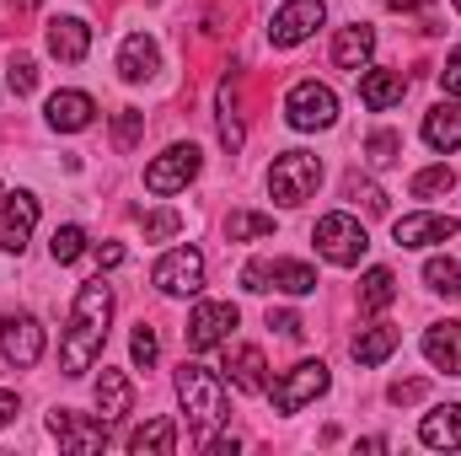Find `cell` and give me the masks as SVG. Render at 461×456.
I'll list each match as a JSON object with an SVG mask.
<instances>
[{"mask_svg": "<svg viewBox=\"0 0 461 456\" xmlns=\"http://www.w3.org/2000/svg\"><path fill=\"white\" fill-rule=\"evenodd\" d=\"M49 435L76 456H92V451L108 446V424H103V419H81V414H70V408H54V414H49Z\"/></svg>", "mask_w": 461, "mask_h": 456, "instance_id": "7c38bea8", "label": "cell"}, {"mask_svg": "<svg viewBox=\"0 0 461 456\" xmlns=\"http://www.w3.org/2000/svg\"><path fill=\"white\" fill-rule=\"evenodd\" d=\"M129 354H134V365H145V370H150V365H156V354H161L156 328H145V323H140V328H134V339H129Z\"/></svg>", "mask_w": 461, "mask_h": 456, "instance_id": "74e56055", "label": "cell"}, {"mask_svg": "<svg viewBox=\"0 0 461 456\" xmlns=\"http://www.w3.org/2000/svg\"><path fill=\"white\" fill-rule=\"evenodd\" d=\"M451 5H456V11H461V0H451Z\"/></svg>", "mask_w": 461, "mask_h": 456, "instance_id": "681fc988", "label": "cell"}, {"mask_svg": "<svg viewBox=\"0 0 461 456\" xmlns=\"http://www.w3.org/2000/svg\"><path fill=\"white\" fill-rule=\"evenodd\" d=\"M199 167H204V156H199L194 140H188V145H167V150L145 167V188H150V194H177V188H188V183L199 178Z\"/></svg>", "mask_w": 461, "mask_h": 456, "instance_id": "52a82bcc", "label": "cell"}, {"mask_svg": "<svg viewBox=\"0 0 461 456\" xmlns=\"http://www.w3.org/2000/svg\"><path fill=\"white\" fill-rule=\"evenodd\" d=\"M129 451L134 456H172L177 451V424L172 419H150L129 435Z\"/></svg>", "mask_w": 461, "mask_h": 456, "instance_id": "484cf974", "label": "cell"}, {"mask_svg": "<svg viewBox=\"0 0 461 456\" xmlns=\"http://www.w3.org/2000/svg\"><path fill=\"white\" fill-rule=\"evenodd\" d=\"M129 408H134L129 376H123V370H103V376H97V419H103V424H118Z\"/></svg>", "mask_w": 461, "mask_h": 456, "instance_id": "cb8c5ba5", "label": "cell"}, {"mask_svg": "<svg viewBox=\"0 0 461 456\" xmlns=\"http://www.w3.org/2000/svg\"><path fill=\"white\" fill-rule=\"evenodd\" d=\"M424 285H429L435 296L451 301V296H461V269L451 263V258H429V263H424Z\"/></svg>", "mask_w": 461, "mask_h": 456, "instance_id": "f1b7e54d", "label": "cell"}, {"mask_svg": "<svg viewBox=\"0 0 461 456\" xmlns=\"http://www.w3.org/2000/svg\"><path fill=\"white\" fill-rule=\"evenodd\" d=\"M381 5H386V11H429L435 0H381Z\"/></svg>", "mask_w": 461, "mask_h": 456, "instance_id": "f6af8a7d", "label": "cell"}, {"mask_svg": "<svg viewBox=\"0 0 461 456\" xmlns=\"http://www.w3.org/2000/svg\"><path fill=\"white\" fill-rule=\"evenodd\" d=\"M312 242H317V252H322L328 263H339V269H354V263L370 252V236H365V226H359L354 215H344V210L322 215V221H317V231H312Z\"/></svg>", "mask_w": 461, "mask_h": 456, "instance_id": "277c9868", "label": "cell"}, {"mask_svg": "<svg viewBox=\"0 0 461 456\" xmlns=\"http://www.w3.org/2000/svg\"><path fill=\"white\" fill-rule=\"evenodd\" d=\"M156 65H161L156 43H150L145 32H129L123 49H118V76H123V81H145V76H156Z\"/></svg>", "mask_w": 461, "mask_h": 456, "instance_id": "d4e9b609", "label": "cell"}, {"mask_svg": "<svg viewBox=\"0 0 461 456\" xmlns=\"http://www.w3.org/2000/svg\"><path fill=\"white\" fill-rule=\"evenodd\" d=\"M419 441H424V446H435V451H461V403H446V408L424 414Z\"/></svg>", "mask_w": 461, "mask_h": 456, "instance_id": "7402d4cb", "label": "cell"}, {"mask_svg": "<svg viewBox=\"0 0 461 456\" xmlns=\"http://www.w3.org/2000/svg\"><path fill=\"white\" fill-rule=\"evenodd\" d=\"M0 354H5L11 370H32V365L43 360V328H38V317L11 312V317L0 323Z\"/></svg>", "mask_w": 461, "mask_h": 456, "instance_id": "8fae6325", "label": "cell"}, {"mask_svg": "<svg viewBox=\"0 0 461 456\" xmlns=\"http://www.w3.org/2000/svg\"><path fill=\"white\" fill-rule=\"evenodd\" d=\"M370 54H375V27H365V22H354L333 38V65L339 70H365Z\"/></svg>", "mask_w": 461, "mask_h": 456, "instance_id": "44dd1931", "label": "cell"}, {"mask_svg": "<svg viewBox=\"0 0 461 456\" xmlns=\"http://www.w3.org/2000/svg\"><path fill=\"white\" fill-rule=\"evenodd\" d=\"M440 87H446V97H461V49L446 54V70H440Z\"/></svg>", "mask_w": 461, "mask_h": 456, "instance_id": "ab89813d", "label": "cell"}, {"mask_svg": "<svg viewBox=\"0 0 461 456\" xmlns=\"http://www.w3.org/2000/svg\"><path fill=\"white\" fill-rule=\"evenodd\" d=\"M424 140H429V150H461V103H435L429 114H424Z\"/></svg>", "mask_w": 461, "mask_h": 456, "instance_id": "603a6c76", "label": "cell"}, {"mask_svg": "<svg viewBox=\"0 0 461 456\" xmlns=\"http://www.w3.org/2000/svg\"><path fill=\"white\" fill-rule=\"evenodd\" d=\"M285 118H290V129H333V118H339L333 87H322V81H295L290 97H285Z\"/></svg>", "mask_w": 461, "mask_h": 456, "instance_id": "8992f818", "label": "cell"}, {"mask_svg": "<svg viewBox=\"0 0 461 456\" xmlns=\"http://www.w3.org/2000/svg\"><path fill=\"white\" fill-rule=\"evenodd\" d=\"M108 323H113V285L97 274L76 290V306H70V328L59 339V370L65 376H86L92 360L103 354L108 343Z\"/></svg>", "mask_w": 461, "mask_h": 456, "instance_id": "6da1fadb", "label": "cell"}, {"mask_svg": "<svg viewBox=\"0 0 461 456\" xmlns=\"http://www.w3.org/2000/svg\"><path fill=\"white\" fill-rule=\"evenodd\" d=\"M241 285L247 290H285V296H312L317 290V269L312 263H295V258H258V263H247L241 269Z\"/></svg>", "mask_w": 461, "mask_h": 456, "instance_id": "5b68a950", "label": "cell"}, {"mask_svg": "<svg viewBox=\"0 0 461 456\" xmlns=\"http://www.w3.org/2000/svg\"><path fill=\"white\" fill-rule=\"evenodd\" d=\"M5 194H11V188H0V205H5Z\"/></svg>", "mask_w": 461, "mask_h": 456, "instance_id": "c3c4849f", "label": "cell"}, {"mask_svg": "<svg viewBox=\"0 0 461 456\" xmlns=\"http://www.w3.org/2000/svg\"><path fill=\"white\" fill-rule=\"evenodd\" d=\"M226 376L236 392H268V365H263V349L252 343H236L226 354Z\"/></svg>", "mask_w": 461, "mask_h": 456, "instance_id": "d6986e66", "label": "cell"}, {"mask_svg": "<svg viewBox=\"0 0 461 456\" xmlns=\"http://www.w3.org/2000/svg\"><path fill=\"white\" fill-rule=\"evenodd\" d=\"M397 150H402V134H392V129H375V134H370V145H365L370 167H392V161H397Z\"/></svg>", "mask_w": 461, "mask_h": 456, "instance_id": "8d00e7d4", "label": "cell"}, {"mask_svg": "<svg viewBox=\"0 0 461 456\" xmlns=\"http://www.w3.org/2000/svg\"><path fill=\"white\" fill-rule=\"evenodd\" d=\"M328 381H333V376H328V365H322V360H301L285 381H274V387H268L274 414H301L312 397H322V392H328Z\"/></svg>", "mask_w": 461, "mask_h": 456, "instance_id": "9c48e42d", "label": "cell"}, {"mask_svg": "<svg viewBox=\"0 0 461 456\" xmlns=\"http://www.w3.org/2000/svg\"><path fill=\"white\" fill-rule=\"evenodd\" d=\"M424 360L446 376H461V323H435L424 333Z\"/></svg>", "mask_w": 461, "mask_h": 456, "instance_id": "ffe728a7", "label": "cell"}, {"mask_svg": "<svg viewBox=\"0 0 461 456\" xmlns=\"http://www.w3.org/2000/svg\"><path fill=\"white\" fill-rule=\"evenodd\" d=\"M402 343V333L397 328H386V323H375V328H359V339L348 343V354L359 360V365H381L392 349Z\"/></svg>", "mask_w": 461, "mask_h": 456, "instance_id": "4316f807", "label": "cell"}, {"mask_svg": "<svg viewBox=\"0 0 461 456\" xmlns=\"http://www.w3.org/2000/svg\"><path fill=\"white\" fill-rule=\"evenodd\" d=\"M456 231H461L456 215L413 210V215H397V221H392V242H397V247H435V242H451Z\"/></svg>", "mask_w": 461, "mask_h": 456, "instance_id": "4fadbf2b", "label": "cell"}, {"mask_svg": "<svg viewBox=\"0 0 461 456\" xmlns=\"http://www.w3.org/2000/svg\"><path fill=\"white\" fill-rule=\"evenodd\" d=\"M230 328H236V306H230V301H199L194 317H188V349L204 354V349L226 343Z\"/></svg>", "mask_w": 461, "mask_h": 456, "instance_id": "5bb4252c", "label": "cell"}, {"mask_svg": "<svg viewBox=\"0 0 461 456\" xmlns=\"http://www.w3.org/2000/svg\"><path fill=\"white\" fill-rule=\"evenodd\" d=\"M43 114H49V129H59V134H81V129L97 118V103H92L86 92H54Z\"/></svg>", "mask_w": 461, "mask_h": 456, "instance_id": "e0dca14e", "label": "cell"}, {"mask_svg": "<svg viewBox=\"0 0 461 456\" xmlns=\"http://www.w3.org/2000/svg\"><path fill=\"white\" fill-rule=\"evenodd\" d=\"M11 5H16V11H32V5H38V0H11Z\"/></svg>", "mask_w": 461, "mask_h": 456, "instance_id": "7dc6e473", "label": "cell"}, {"mask_svg": "<svg viewBox=\"0 0 461 456\" xmlns=\"http://www.w3.org/2000/svg\"><path fill=\"white\" fill-rule=\"evenodd\" d=\"M140 231H145V242H167V236L183 231V215L177 210H150V215H140Z\"/></svg>", "mask_w": 461, "mask_h": 456, "instance_id": "836d02e7", "label": "cell"}, {"mask_svg": "<svg viewBox=\"0 0 461 456\" xmlns=\"http://www.w3.org/2000/svg\"><path fill=\"white\" fill-rule=\"evenodd\" d=\"M5 87H11L16 97H27V92L38 87V65H32L27 54H11V65H5Z\"/></svg>", "mask_w": 461, "mask_h": 456, "instance_id": "d590c367", "label": "cell"}, {"mask_svg": "<svg viewBox=\"0 0 461 456\" xmlns=\"http://www.w3.org/2000/svg\"><path fill=\"white\" fill-rule=\"evenodd\" d=\"M22 414V403H16V392H0V424H11Z\"/></svg>", "mask_w": 461, "mask_h": 456, "instance_id": "ee69618b", "label": "cell"}, {"mask_svg": "<svg viewBox=\"0 0 461 456\" xmlns=\"http://www.w3.org/2000/svg\"><path fill=\"white\" fill-rule=\"evenodd\" d=\"M402 92H408V76H402V70H365V76H359V103H365L370 114L397 108Z\"/></svg>", "mask_w": 461, "mask_h": 456, "instance_id": "ac0fdd59", "label": "cell"}, {"mask_svg": "<svg viewBox=\"0 0 461 456\" xmlns=\"http://www.w3.org/2000/svg\"><path fill=\"white\" fill-rule=\"evenodd\" d=\"M32 226H38V199L27 188L5 194V205H0V252H22Z\"/></svg>", "mask_w": 461, "mask_h": 456, "instance_id": "9a60e30c", "label": "cell"}, {"mask_svg": "<svg viewBox=\"0 0 461 456\" xmlns=\"http://www.w3.org/2000/svg\"><path fill=\"white\" fill-rule=\"evenodd\" d=\"M43 43H49V54H54L59 65H81L86 49H92V27H86L81 16H54L49 32H43Z\"/></svg>", "mask_w": 461, "mask_h": 456, "instance_id": "2e32d148", "label": "cell"}, {"mask_svg": "<svg viewBox=\"0 0 461 456\" xmlns=\"http://www.w3.org/2000/svg\"><path fill=\"white\" fill-rule=\"evenodd\" d=\"M140 134H145V114H140V108H118V118H113L118 150H134V145H140Z\"/></svg>", "mask_w": 461, "mask_h": 456, "instance_id": "e575fe53", "label": "cell"}, {"mask_svg": "<svg viewBox=\"0 0 461 456\" xmlns=\"http://www.w3.org/2000/svg\"><path fill=\"white\" fill-rule=\"evenodd\" d=\"M397 301V274L392 269H370L365 279H359V306L365 312H386Z\"/></svg>", "mask_w": 461, "mask_h": 456, "instance_id": "83f0119b", "label": "cell"}, {"mask_svg": "<svg viewBox=\"0 0 461 456\" xmlns=\"http://www.w3.org/2000/svg\"><path fill=\"white\" fill-rule=\"evenodd\" d=\"M230 242H252V236H274V215H258V210H236L226 221Z\"/></svg>", "mask_w": 461, "mask_h": 456, "instance_id": "1f68e13d", "label": "cell"}, {"mask_svg": "<svg viewBox=\"0 0 461 456\" xmlns=\"http://www.w3.org/2000/svg\"><path fill=\"white\" fill-rule=\"evenodd\" d=\"M348 194H354V199H365V210H370V215H386V194H381L375 183H365V178H348Z\"/></svg>", "mask_w": 461, "mask_h": 456, "instance_id": "f35d334b", "label": "cell"}, {"mask_svg": "<svg viewBox=\"0 0 461 456\" xmlns=\"http://www.w3.org/2000/svg\"><path fill=\"white\" fill-rule=\"evenodd\" d=\"M322 22H328V5H322V0H290V5L274 11L268 43H274V49H295V43H306Z\"/></svg>", "mask_w": 461, "mask_h": 456, "instance_id": "30bf717a", "label": "cell"}, {"mask_svg": "<svg viewBox=\"0 0 461 456\" xmlns=\"http://www.w3.org/2000/svg\"><path fill=\"white\" fill-rule=\"evenodd\" d=\"M49 252H54V263H76V258L86 252V231L81 226H59L54 231V242H49Z\"/></svg>", "mask_w": 461, "mask_h": 456, "instance_id": "d6a6232c", "label": "cell"}, {"mask_svg": "<svg viewBox=\"0 0 461 456\" xmlns=\"http://www.w3.org/2000/svg\"><path fill=\"white\" fill-rule=\"evenodd\" d=\"M456 188V172L440 161V167H424V172H413V199H440V194H451Z\"/></svg>", "mask_w": 461, "mask_h": 456, "instance_id": "f546056e", "label": "cell"}, {"mask_svg": "<svg viewBox=\"0 0 461 456\" xmlns=\"http://www.w3.org/2000/svg\"><path fill=\"white\" fill-rule=\"evenodd\" d=\"M150 285L161 296H199L204 290V252L199 247H172L156 269H150Z\"/></svg>", "mask_w": 461, "mask_h": 456, "instance_id": "ba28073f", "label": "cell"}, {"mask_svg": "<svg viewBox=\"0 0 461 456\" xmlns=\"http://www.w3.org/2000/svg\"><path fill=\"white\" fill-rule=\"evenodd\" d=\"M221 145L230 156L241 150V118H236V87L230 81H221Z\"/></svg>", "mask_w": 461, "mask_h": 456, "instance_id": "4dcf8cb0", "label": "cell"}, {"mask_svg": "<svg viewBox=\"0 0 461 456\" xmlns=\"http://www.w3.org/2000/svg\"><path fill=\"white\" fill-rule=\"evenodd\" d=\"M210 456H236V441H210Z\"/></svg>", "mask_w": 461, "mask_h": 456, "instance_id": "bcb514c9", "label": "cell"}, {"mask_svg": "<svg viewBox=\"0 0 461 456\" xmlns=\"http://www.w3.org/2000/svg\"><path fill=\"white\" fill-rule=\"evenodd\" d=\"M424 397V381H397L392 387V403H419Z\"/></svg>", "mask_w": 461, "mask_h": 456, "instance_id": "b9f144b4", "label": "cell"}, {"mask_svg": "<svg viewBox=\"0 0 461 456\" xmlns=\"http://www.w3.org/2000/svg\"><path fill=\"white\" fill-rule=\"evenodd\" d=\"M322 183V161L312 150H285L274 167H268V194L279 205H306Z\"/></svg>", "mask_w": 461, "mask_h": 456, "instance_id": "3957f363", "label": "cell"}, {"mask_svg": "<svg viewBox=\"0 0 461 456\" xmlns=\"http://www.w3.org/2000/svg\"><path fill=\"white\" fill-rule=\"evenodd\" d=\"M268 328H279L285 339H301V333H306V323H301L295 312H268Z\"/></svg>", "mask_w": 461, "mask_h": 456, "instance_id": "60d3db41", "label": "cell"}, {"mask_svg": "<svg viewBox=\"0 0 461 456\" xmlns=\"http://www.w3.org/2000/svg\"><path fill=\"white\" fill-rule=\"evenodd\" d=\"M97 263H103V269H118V263H123V247H118V242H103V247H97Z\"/></svg>", "mask_w": 461, "mask_h": 456, "instance_id": "7bdbcfd3", "label": "cell"}, {"mask_svg": "<svg viewBox=\"0 0 461 456\" xmlns=\"http://www.w3.org/2000/svg\"><path fill=\"white\" fill-rule=\"evenodd\" d=\"M177 397H183V414H188L194 430H215L226 419V381H221V370H210L199 360H183Z\"/></svg>", "mask_w": 461, "mask_h": 456, "instance_id": "7a4b0ae2", "label": "cell"}]
</instances>
